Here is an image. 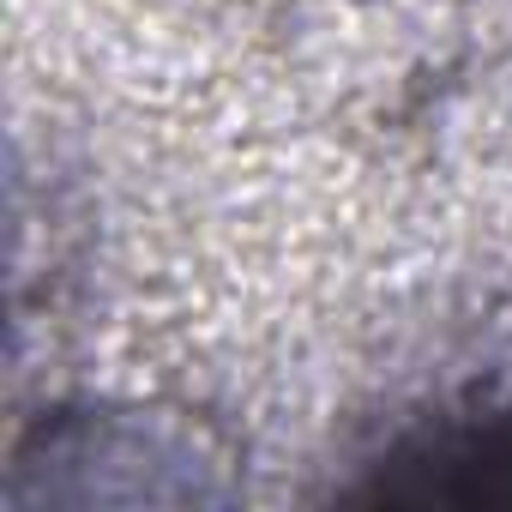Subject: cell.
I'll return each mask as SVG.
<instances>
[{
	"label": "cell",
	"instance_id": "1",
	"mask_svg": "<svg viewBox=\"0 0 512 512\" xmlns=\"http://www.w3.org/2000/svg\"><path fill=\"white\" fill-rule=\"evenodd\" d=\"M380 500H464V506H494L512 500V422H482V428H446L404 452L392 476L374 488Z\"/></svg>",
	"mask_w": 512,
	"mask_h": 512
}]
</instances>
